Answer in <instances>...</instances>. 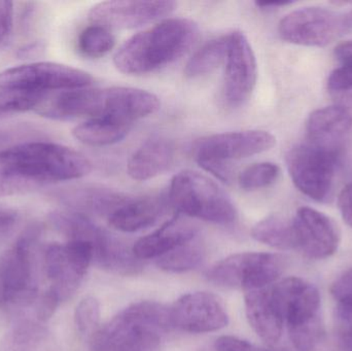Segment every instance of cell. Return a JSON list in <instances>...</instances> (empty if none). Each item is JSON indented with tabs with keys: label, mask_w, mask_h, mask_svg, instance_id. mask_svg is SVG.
Segmentation results:
<instances>
[{
	"label": "cell",
	"mask_w": 352,
	"mask_h": 351,
	"mask_svg": "<svg viewBox=\"0 0 352 351\" xmlns=\"http://www.w3.org/2000/svg\"><path fill=\"white\" fill-rule=\"evenodd\" d=\"M92 170L80 152L45 141L19 142L0 150V197L23 195Z\"/></svg>",
	"instance_id": "cell-1"
},
{
	"label": "cell",
	"mask_w": 352,
	"mask_h": 351,
	"mask_svg": "<svg viewBox=\"0 0 352 351\" xmlns=\"http://www.w3.org/2000/svg\"><path fill=\"white\" fill-rule=\"evenodd\" d=\"M199 27L190 19L161 21L126 41L113 58L116 67L126 74L150 73L186 55L199 38Z\"/></svg>",
	"instance_id": "cell-2"
},
{
	"label": "cell",
	"mask_w": 352,
	"mask_h": 351,
	"mask_svg": "<svg viewBox=\"0 0 352 351\" xmlns=\"http://www.w3.org/2000/svg\"><path fill=\"white\" fill-rule=\"evenodd\" d=\"M173 329L169 307L152 301L135 303L91 336L92 351H161Z\"/></svg>",
	"instance_id": "cell-3"
},
{
	"label": "cell",
	"mask_w": 352,
	"mask_h": 351,
	"mask_svg": "<svg viewBox=\"0 0 352 351\" xmlns=\"http://www.w3.org/2000/svg\"><path fill=\"white\" fill-rule=\"evenodd\" d=\"M41 235V225H30L0 253V309L28 306L36 301L34 253Z\"/></svg>",
	"instance_id": "cell-4"
},
{
	"label": "cell",
	"mask_w": 352,
	"mask_h": 351,
	"mask_svg": "<svg viewBox=\"0 0 352 351\" xmlns=\"http://www.w3.org/2000/svg\"><path fill=\"white\" fill-rule=\"evenodd\" d=\"M169 200L178 214L219 225H230L238 218L231 198L208 177L184 170L171 181Z\"/></svg>",
	"instance_id": "cell-5"
},
{
	"label": "cell",
	"mask_w": 352,
	"mask_h": 351,
	"mask_svg": "<svg viewBox=\"0 0 352 351\" xmlns=\"http://www.w3.org/2000/svg\"><path fill=\"white\" fill-rule=\"evenodd\" d=\"M273 288L294 346L299 351L316 348L324 336L318 288L299 278H285L273 284Z\"/></svg>",
	"instance_id": "cell-6"
},
{
	"label": "cell",
	"mask_w": 352,
	"mask_h": 351,
	"mask_svg": "<svg viewBox=\"0 0 352 351\" xmlns=\"http://www.w3.org/2000/svg\"><path fill=\"white\" fill-rule=\"evenodd\" d=\"M285 267V258L276 253H235L214 264L206 278L215 286L245 293L272 286Z\"/></svg>",
	"instance_id": "cell-7"
},
{
	"label": "cell",
	"mask_w": 352,
	"mask_h": 351,
	"mask_svg": "<svg viewBox=\"0 0 352 351\" xmlns=\"http://www.w3.org/2000/svg\"><path fill=\"white\" fill-rule=\"evenodd\" d=\"M339 155L309 142L292 148L287 164L298 190L314 201L328 202L334 192Z\"/></svg>",
	"instance_id": "cell-8"
},
{
	"label": "cell",
	"mask_w": 352,
	"mask_h": 351,
	"mask_svg": "<svg viewBox=\"0 0 352 351\" xmlns=\"http://www.w3.org/2000/svg\"><path fill=\"white\" fill-rule=\"evenodd\" d=\"M93 84L90 73L53 62H36L0 72V89L51 93L87 88Z\"/></svg>",
	"instance_id": "cell-9"
},
{
	"label": "cell",
	"mask_w": 352,
	"mask_h": 351,
	"mask_svg": "<svg viewBox=\"0 0 352 351\" xmlns=\"http://www.w3.org/2000/svg\"><path fill=\"white\" fill-rule=\"evenodd\" d=\"M345 30L344 16L316 6L294 10L278 25L283 41L306 47H326Z\"/></svg>",
	"instance_id": "cell-10"
},
{
	"label": "cell",
	"mask_w": 352,
	"mask_h": 351,
	"mask_svg": "<svg viewBox=\"0 0 352 351\" xmlns=\"http://www.w3.org/2000/svg\"><path fill=\"white\" fill-rule=\"evenodd\" d=\"M276 144L274 135L262 130L228 132L206 136L195 142L192 152L197 162L248 158L271 150Z\"/></svg>",
	"instance_id": "cell-11"
},
{
	"label": "cell",
	"mask_w": 352,
	"mask_h": 351,
	"mask_svg": "<svg viewBox=\"0 0 352 351\" xmlns=\"http://www.w3.org/2000/svg\"><path fill=\"white\" fill-rule=\"evenodd\" d=\"M171 327L192 334L219 331L227 327L229 317L223 302L206 292L184 295L169 307Z\"/></svg>",
	"instance_id": "cell-12"
},
{
	"label": "cell",
	"mask_w": 352,
	"mask_h": 351,
	"mask_svg": "<svg viewBox=\"0 0 352 351\" xmlns=\"http://www.w3.org/2000/svg\"><path fill=\"white\" fill-rule=\"evenodd\" d=\"M226 58L225 98L232 107L244 104L256 87V60L248 37L240 32L230 33Z\"/></svg>",
	"instance_id": "cell-13"
},
{
	"label": "cell",
	"mask_w": 352,
	"mask_h": 351,
	"mask_svg": "<svg viewBox=\"0 0 352 351\" xmlns=\"http://www.w3.org/2000/svg\"><path fill=\"white\" fill-rule=\"evenodd\" d=\"M176 6L175 1H104L91 8L89 19L107 29H133L169 16Z\"/></svg>",
	"instance_id": "cell-14"
},
{
	"label": "cell",
	"mask_w": 352,
	"mask_h": 351,
	"mask_svg": "<svg viewBox=\"0 0 352 351\" xmlns=\"http://www.w3.org/2000/svg\"><path fill=\"white\" fill-rule=\"evenodd\" d=\"M297 249L310 259L322 260L336 253L341 241L338 225L330 216L310 207H301L293 218Z\"/></svg>",
	"instance_id": "cell-15"
},
{
	"label": "cell",
	"mask_w": 352,
	"mask_h": 351,
	"mask_svg": "<svg viewBox=\"0 0 352 351\" xmlns=\"http://www.w3.org/2000/svg\"><path fill=\"white\" fill-rule=\"evenodd\" d=\"M246 317L256 335L273 346L278 343L285 328V317L272 286L244 293Z\"/></svg>",
	"instance_id": "cell-16"
},
{
	"label": "cell",
	"mask_w": 352,
	"mask_h": 351,
	"mask_svg": "<svg viewBox=\"0 0 352 351\" xmlns=\"http://www.w3.org/2000/svg\"><path fill=\"white\" fill-rule=\"evenodd\" d=\"M50 195L72 212L82 214H107L109 216L128 200L125 195L119 192L96 185L60 188Z\"/></svg>",
	"instance_id": "cell-17"
},
{
	"label": "cell",
	"mask_w": 352,
	"mask_h": 351,
	"mask_svg": "<svg viewBox=\"0 0 352 351\" xmlns=\"http://www.w3.org/2000/svg\"><path fill=\"white\" fill-rule=\"evenodd\" d=\"M351 128V115L341 105L316 109L308 119V142L326 150L340 152Z\"/></svg>",
	"instance_id": "cell-18"
},
{
	"label": "cell",
	"mask_w": 352,
	"mask_h": 351,
	"mask_svg": "<svg viewBox=\"0 0 352 351\" xmlns=\"http://www.w3.org/2000/svg\"><path fill=\"white\" fill-rule=\"evenodd\" d=\"M198 229L194 224L177 214L158 230L142 237L133 245V253L142 261L166 255L176 247L196 238Z\"/></svg>",
	"instance_id": "cell-19"
},
{
	"label": "cell",
	"mask_w": 352,
	"mask_h": 351,
	"mask_svg": "<svg viewBox=\"0 0 352 351\" xmlns=\"http://www.w3.org/2000/svg\"><path fill=\"white\" fill-rule=\"evenodd\" d=\"M175 161L173 142L160 136L150 138L128 160L127 172L135 181H148L168 170Z\"/></svg>",
	"instance_id": "cell-20"
},
{
	"label": "cell",
	"mask_w": 352,
	"mask_h": 351,
	"mask_svg": "<svg viewBox=\"0 0 352 351\" xmlns=\"http://www.w3.org/2000/svg\"><path fill=\"white\" fill-rule=\"evenodd\" d=\"M43 268L51 288L58 293L61 302L76 294L85 278L68 257L65 245L61 243L47 245L43 251Z\"/></svg>",
	"instance_id": "cell-21"
},
{
	"label": "cell",
	"mask_w": 352,
	"mask_h": 351,
	"mask_svg": "<svg viewBox=\"0 0 352 351\" xmlns=\"http://www.w3.org/2000/svg\"><path fill=\"white\" fill-rule=\"evenodd\" d=\"M164 210V200L158 196L128 199L109 216V222L121 232H138L154 225Z\"/></svg>",
	"instance_id": "cell-22"
},
{
	"label": "cell",
	"mask_w": 352,
	"mask_h": 351,
	"mask_svg": "<svg viewBox=\"0 0 352 351\" xmlns=\"http://www.w3.org/2000/svg\"><path fill=\"white\" fill-rule=\"evenodd\" d=\"M53 342L43 324L22 321L6 334L0 351H56Z\"/></svg>",
	"instance_id": "cell-23"
},
{
	"label": "cell",
	"mask_w": 352,
	"mask_h": 351,
	"mask_svg": "<svg viewBox=\"0 0 352 351\" xmlns=\"http://www.w3.org/2000/svg\"><path fill=\"white\" fill-rule=\"evenodd\" d=\"M131 125V123L109 117H96L76 126L74 136L87 146H111L126 137Z\"/></svg>",
	"instance_id": "cell-24"
},
{
	"label": "cell",
	"mask_w": 352,
	"mask_h": 351,
	"mask_svg": "<svg viewBox=\"0 0 352 351\" xmlns=\"http://www.w3.org/2000/svg\"><path fill=\"white\" fill-rule=\"evenodd\" d=\"M252 236L258 242L277 249H297L293 220L280 216H270L254 225Z\"/></svg>",
	"instance_id": "cell-25"
},
{
	"label": "cell",
	"mask_w": 352,
	"mask_h": 351,
	"mask_svg": "<svg viewBox=\"0 0 352 351\" xmlns=\"http://www.w3.org/2000/svg\"><path fill=\"white\" fill-rule=\"evenodd\" d=\"M229 45V35L217 37L203 45L186 63V78H198L210 73L226 62Z\"/></svg>",
	"instance_id": "cell-26"
},
{
	"label": "cell",
	"mask_w": 352,
	"mask_h": 351,
	"mask_svg": "<svg viewBox=\"0 0 352 351\" xmlns=\"http://www.w3.org/2000/svg\"><path fill=\"white\" fill-rule=\"evenodd\" d=\"M204 258V247L195 238L158 258L156 265L166 272L182 273L198 267Z\"/></svg>",
	"instance_id": "cell-27"
},
{
	"label": "cell",
	"mask_w": 352,
	"mask_h": 351,
	"mask_svg": "<svg viewBox=\"0 0 352 351\" xmlns=\"http://www.w3.org/2000/svg\"><path fill=\"white\" fill-rule=\"evenodd\" d=\"M115 45V36L109 29L96 24L85 28L78 39V51L88 58L102 57L109 53Z\"/></svg>",
	"instance_id": "cell-28"
},
{
	"label": "cell",
	"mask_w": 352,
	"mask_h": 351,
	"mask_svg": "<svg viewBox=\"0 0 352 351\" xmlns=\"http://www.w3.org/2000/svg\"><path fill=\"white\" fill-rule=\"evenodd\" d=\"M47 93L0 89V119L14 113L34 111Z\"/></svg>",
	"instance_id": "cell-29"
},
{
	"label": "cell",
	"mask_w": 352,
	"mask_h": 351,
	"mask_svg": "<svg viewBox=\"0 0 352 351\" xmlns=\"http://www.w3.org/2000/svg\"><path fill=\"white\" fill-rule=\"evenodd\" d=\"M280 168L274 163H256L244 169L238 177L240 187L246 191L264 189L276 183Z\"/></svg>",
	"instance_id": "cell-30"
},
{
	"label": "cell",
	"mask_w": 352,
	"mask_h": 351,
	"mask_svg": "<svg viewBox=\"0 0 352 351\" xmlns=\"http://www.w3.org/2000/svg\"><path fill=\"white\" fill-rule=\"evenodd\" d=\"M100 304L94 297H86L80 301L74 310V324L78 333L92 336L99 329Z\"/></svg>",
	"instance_id": "cell-31"
},
{
	"label": "cell",
	"mask_w": 352,
	"mask_h": 351,
	"mask_svg": "<svg viewBox=\"0 0 352 351\" xmlns=\"http://www.w3.org/2000/svg\"><path fill=\"white\" fill-rule=\"evenodd\" d=\"M328 91L337 100L352 102V67L342 65L329 76Z\"/></svg>",
	"instance_id": "cell-32"
},
{
	"label": "cell",
	"mask_w": 352,
	"mask_h": 351,
	"mask_svg": "<svg viewBox=\"0 0 352 351\" xmlns=\"http://www.w3.org/2000/svg\"><path fill=\"white\" fill-rule=\"evenodd\" d=\"M35 315H36L37 321L41 324H45L54 317L60 303V299L58 293L50 286L45 292L41 293L37 297L35 301Z\"/></svg>",
	"instance_id": "cell-33"
},
{
	"label": "cell",
	"mask_w": 352,
	"mask_h": 351,
	"mask_svg": "<svg viewBox=\"0 0 352 351\" xmlns=\"http://www.w3.org/2000/svg\"><path fill=\"white\" fill-rule=\"evenodd\" d=\"M336 335L340 351H352V310L338 307Z\"/></svg>",
	"instance_id": "cell-34"
},
{
	"label": "cell",
	"mask_w": 352,
	"mask_h": 351,
	"mask_svg": "<svg viewBox=\"0 0 352 351\" xmlns=\"http://www.w3.org/2000/svg\"><path fill=\"white\" fill-rule=\"evenodd\" d=\"M338 307L352 310V268L339 276L331 288Z\"/></svg>",
	"instance_id": "cell-35"
},
{
	"label": "cell",
	"mask_w": 352,
	"mask_h": 351,
	"mask_svg": "<svg viewBox=\"0 0 352 351\" xmlns=\"http://www.w3.org/2000/svg\"><path fill=\"white\" fill-rule=\"evenodd\" d=\"M215 351H271L258 348L245 340L233 336L219 337L214 343Z\"/></svg>",
	"instance_id": "cell-36"
},
{
	"label": "cell",
	"mask_w": 352,
	"mask_h": 351,
	"mask_svg": "<svg viewBox=\"0 0 352 351\" xmlns=\"http://www.w3.org/2000/svg\"><path fill=\"white\" fill-rule=\"evenodd\" d=\"M14 23V3L0 1V47L8 41Z\"/></svg>",
	"instance_id": "cell-37"
},
{
	"label": "cell",
	"mask_w": 352,
	"mask_h": 351,
	"mask_svg": "<svg viewBox=\"0 0 352 351\" xmlns=\"http://www.w3.org/2000/svg\"><path fill=\"white\" fill-rule=\"evenodd\" d=\"M199 165L207 172L214 175L217 179L225 183L231 181L232 169L228 162H219V161H203L199 162Z\"/></svg>",
	"instance_id": "cell-38"
},
{
	"label": "cell",
	"mask_w": 352,
	"mask_h": 351,
	"mask_svg": "<svg viewBox=\"0 0 352 351\" xmlns=\"http://www.w3.org/2000/svg\"><path fill=\"white\" fill-rule=\"evenodd\" d=\"M28 130L19 127L0 128V150L14 146L16 141L25 138Z\"/></svg>",
	"instance_id": "cell-39"
},
{
	"label": "cell",
	"mask_w": 352,
	"mask_h": 351,
	"mask_svg": "<svg viewBox=\"0 0 352 351\" xmlns=\"http://www.w3.org/2000/svg\"><path fill=\"white\" fill-rule=\"evenodd\" d=\"M338 203L343 220L352 228V183L342 190Z\"/></svg>",
	"instance_id": "cell-40"
},
{
	"label": "cell",
	"mask_w": 352,
	"mask_h": 351,
	"mask_svg": "<svg viewBox=\"0 0 352 351\" xmlns=\"http://www.w3.org/2000/svg\"><path fill=\"white\" fill-rule=\"evenodd\" d=\"M19 214L14 208L0 205V236L10 232L18 222Z\"/></svg>",
	"instance_id": "cell-41"
},
{
	"label": "cell",
	"mask_w": 352,
	"mask_h": 351,
	"mask_svg": "<svg viewBox=\"0 0 352 351\" xmlns=\"http://www.w3.org/2000/svg\"><path fill=\"white\" fill-rule=\"evenodd\" d=\"M335 56L342 65L352 67V41L340 43L335 49Z\"/></svg>",
	"instance_id": "cell-42"
},
{
	"label": "cell",
	"mask_w": 352,
	"mask_h": 351,
	"mask_svg": "<svg viewBox=\"0 0 352 351\" xmlns=\"http://www.w3.org/2000/svg\"><path fill=\"white\" fill-rule=\"evenodd\" d=\"M256 6L261 10H273L277 8H285V6L293 4L292 1H271V2H256Z\"/></svg>",
	"instance_id": "cell-43"
},
{
	"label": "cell",
	"mask_w": 352,
	"mask_h": 351,
	"mask_svg": "<svg viewBox=\"0 0 352 351\" xmlns=\"http://www.w3.org/2000/svg\"><path fill=\"white\" fill-rule=\"evenodd\" d=\"M344 25L346 30H352V10L344 16Z\"/></svg>",
	"instance_id": "cell-44"
}]
</instances>
